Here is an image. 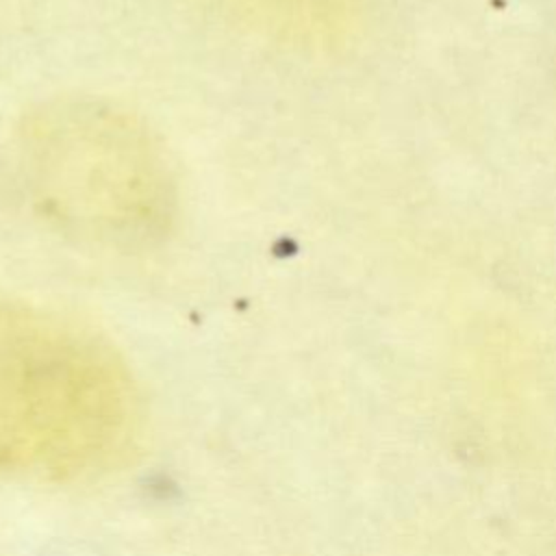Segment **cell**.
I'll list each match as a JSON object with an SVG mask.
<instances>
[{
	"instance_id": "cell-1",
	"label": "cell",
	"mask_w": 556,
	"mask_h": 556,
	"mask_svg": "<svg viewBox=\"0 0 556 556\" xmlns=\"http://www.w3.org/2000/svg\"><path fill=\"white\" fill-rule=\"evenodd\" d=\"M139 419L130 369L106 339L0 295V469L46 482L111 471Z\"/></svg>"
},
{
	"instance_id": "cell-2",
	"label": "cell",
	"mask_w": 556,
	"mask_h": 556,
	"mask_svg": "<svg viewBox=\"0 0 556 556\" xmlns=\"http://www.w3.org/2000/svg\"><path fill=\"white\" fill-rule=\"evenodd\" d=\"M15 178L59 235L106 252L159 245L178 215V185L156 132L115 102L70 96L33 109L11 141Z\"/></svg>"
},
{
	"instance_id": "cell-3",
	"label": "cell",
	"mask_w": 556,
	"mask_h": 556,
	"mask_svg": "<svg viewBox=\"0 0 556 556\" xmlns=\"http://www.w3.org/2000/svg\"><path fill=\"white\" fill-rule=\"evenodd\" d=\"M248 22L271 37L295 39L319 26L324 0H228Z\"/></svg>"
}]
</instances>
